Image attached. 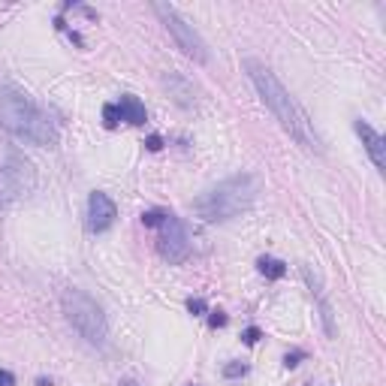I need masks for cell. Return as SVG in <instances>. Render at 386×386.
Returning a JSON list of instances; mask_svg holds the SVG:
<instances>
[{"instance_id": "6da1fadb", "label": "cell", "mask_w": 386, "mask_h": 386, "mask_svg": "<svg viewBox=\"0 0 386 386\" xmlns=\"http://www.w3.org/2000/svg\"><path fill=\"white\" fill-rule=\"evenodd\" d=\"M244 73H248L251 85L257 88L260 100L272 109V115L281 121V127L287 133L305 148V151L323 154V142H320V133L314 130V121L308 118V112L299 106V100L290 97V91L281 85V79H278L262 61H257V57H244Z\"/></svg>"}, {"instance_id": "7a4b0ae2", "label": "cell", "mask_w": 386, "mask_h": 386, "mask_svg": "<svg viewBox=\"0 0 386 386\" xmlns=\"http://www.w3.org/2000/svg\"><path fill=\"white\" fill-rule=\"evenodd\" d=\"M0 127L21 142L39 148L57 145V127L52 118L15 85H0Z\"/></svg>"}, {"instance_id": "3957f363", "label": "cell", "mask_w": 386, "mask_h": 386, "mask_svg": "<svg viewBox=\"0 0 386 386\" xmlns=\"http://www.w3.org/2000/svg\"><path fill=\"white\" fill-rule=\"evenodd\" d=\"M260 193V178L251 175V172H242V175H233L226 182L215 184L211 191H205L200 200L193 202V211L209 224H224V220L239 218L242 211H248L253 200Z\"/></svg>"}, {"instance_id": "277c9868", "label": "cell", "mask_w": 386, "mask_h": 386, "mask_svg": "<svg viewBox=\"0 0 386 386\" xmlns=\"http://www.w3.org/2000/svg\"><path fill=\"white\" fill-rule=\"evenodd\" d=\"M61 308H64V317L70 320V326L88 344L106 347V341H109V323H106V314H103V308L97 305V299H91V296L85 290H79V287H70V290H64V296H61Z\"/></svg>"}, {"instance_id": "5b68a950", "label": "cell", "mask_w": 386, "mask_h": 386, "mask_svg": "<svg viewBox=\"0 0 386 386\" xmlns=\"http://www.w3.org/2000/svg\"><path fill=\"white\" fill-rule=\"evenodd\" d=\"M37 187V172L15 145L0 142V202H15L30 196Z\"/></svg>"}, {"instance_id": "8992f818", "label": "cell", "mask_w": 386, "mask_h": 386, "mask_svg": "<svg viewBox=\"0 0 386 386\" xmlns=\"http://www.w3.org/2000/svg\"><path fill=\"white\" fill-rule=\"evenodd\" d=\"M154 12L160 15V21L166 24V30L172 37H175V43H178V48L187 55V57H193V61H200V64H205L209 61V48H205V43H202V37L193 30V24H187L182 15H178V10L175 6H166V3H154Z\"/></svg>"}, {"instance_id": "52a82bcc", "label": "cell", "mask_w": 386, "mask_h": 386, "mask_svg": "<svg viewBox=\"0 0 386 386\" xmlns=\"http://www.w3.org/2000/svg\"><path fill=\"white\" fill-rule=\"evenodd\" d=\"M157 253L169 266H178L191 257V239H187V229L175 215L166 218V224L160 226V239H157Z\"/></svg>"}, {"instance_id": "ba28073f", "label": "cell", "mask_w": 386, "mask_h": 386, "mask_svg": "<svg viewBox=\"0 0 386 386\" xmlns=\"http://www.w3.org/2000/svg\"><path fill=\"white\" fill-rule=\"evenodd\" d=\"M115 218H118L115 202L106 193L94 191L91 200H88V229H91V233H106V229L115 224Z\"/></svg>"}, {"instance_id": "9c48e42d", "label": "cell", "mask_w": 386, "mask_h": 386, "mask_svg": "<svg viewBox=\"0 0 386 386\" xmlns=\"http://www.w3.org/2000/svg\"><path fill=\"white\" fill-rule=\"evenodd\" d=\"M353 127H356L359 139H363V145H365V151H368V157H371V163L383 172L386 169V142H383V136L377 133V130L368 124V121H363V118L353 121Z\"/></svg>"}, {"instance_id": "30bf717a", "label": "cell", "mask_w": 386, "mask_h": 386, "mask_svg": "<svg viewBox=\"0 0 386 386\" xmlns=\"http://www.w3.org/2000/svg\"><path fill=\"white\" fill-rule=\"evenodd\" d=\"M118 112H121V121H127V124H133V127H142L145 121H148V112H145V103L139 100V97L133 94H124L118 103Z\"/></svg>"}, {"instance_id": "8fae6325", "label": "cell", "mask_w": 386, "mask_h": 386, "mask_svg": "<svg viewBox=\"0 0 386 386\" xmlns=\"http://www.w3.org/2000/svg\"><path fill=\"white\" fill-rule=\"evenodd\" d=\"M163 85L169 88V97H175L178 106H193V85L184 76H178V73H166V76H163Z\"/></svg>"}, {"instance_id": "7c38bea8", "label": "cell", "mask_w": 386, "mask_h": 386, "mask_svg": "<svg viewBox=\"0 0 386 386\" xmlns=\"http://www.w3.org/2000/svg\"><path fill=\"white\" fill-rule=\"evenodd\" d=\"M302 278L308 281V287H311V293L317 296V302H320V317H323V326H326V332H335V326H332V308L326 305V299H323V287H320V278L311 272V266H302Z\"/></svg>"}, {"instance_id": "4fadbf2b", "label": "cell", "mask_w": 386, "mask_h": 386, "mask_svg": "<svg viewBox=\"0 0 386 386\" xmlns=\"http://www.w3.org/2000/svg\"><path fill=\"white\" fill-rule=\"evenodd\" d=\"M257 269H260L262 278H269V281H281V278L287 275V262L278 260V257H260Z\"/></svg>"}, {"instance_id": "5bb4252c", "label": "cell", "mask_w": 386, "mask_h": 386, "mask_svg": "<svg viewBox=\"0 0 386 386\" xmlns=\"http://www.w3.org/2000/svg\"><path fill=\"white\" fill-rule=\"evenodd\" d=\"M169 215L172 211H166V209H148V211H142V224L145 226H163Z\"/></svg>"}, {"instance_id": "9a60e30c", "label": "cell", "mask_w": 386, "mask_h": 386, "mask_svg": "<svg viewBox=\"0 0 386 386\" xmlns=\"http://www.w3.org/2000/svg\"><path fill=\"white\" fill-rule=\"evenodd\" d=\"M103 124L109 127V130H115V127L121 124V112H118V106H115V103H106L103 106Z\"/></svg>"}, {"instance_id": "2e32d148", "label": "cell", "mask_w": 386, "mask_h": 386, "mask_svg": "<svg viewBox=\"0 0 386 386\" xmlns=\"http://www.w3.org/2000/svg\"><path fill=\"white\" fill-rule=\"evenodd\" d=\"M244 374H248V365H244V363H226L224 365V377H226V380H235V377H244Z\"/></svg>"}, {"instance_id": "e0dca14e", "label": "cell", "mask_w": 386, "mask_h": 386, "mask_svg": "<svg viewBox=\"0 0 386 386\" xmlns=\"http://www.w3.org/2000/svg\"><path fill=\"white\" fill-rule=\"evenodd\" d=\"M229 323V317L224 314V311H209V326H211V329H224V326Z\"/></svg>"}, {"instance_id": "ac0fdd59", "label": "cell", "mask_w": 386, "mask_h": 386, "mask_svg": "<svg viewBox=\"0 0 386 386\" xmlns=\"http://www.w3.org/2000/svg\"><path fill=\"white\" fill-rule=\"evenodd\" d=\"M187 311H191L193 317H202V314H209V305H205V299H187Z\"/></svg>"}, {"instance_id": "d6986e66", "label": "cell", "mask_w": 386, "mask_h": 386, "mask_svg": "<svg viewBox=\"0 0 386 386\" xmlns=\"http://www.w3.org/2000/svg\"><path fill=\"white\" fill-rule=\"evenodd\" d=\"M260 338H262V332L257 329V326H248V329H244V332H242V341H244V344H248V347H253V344H257Z\"/></svg>"}, {"instance_id": "ffe728a7", "label": "cell", "mask_w": 386, "mask_h": 386, "mask_svg": "<svg viewBox=\"0 0 386 386\" xmlns=\"http://www.w3.org/2000/svg\"><path fill=\"white\" fill-rule=\"evenodd\" d=\"M302 359H305V353H302V350H293V353H287V356H284V365H287V368H296V365L302 363Z\"/></svg>"}, {"instance_id": "44dd1931", "label": "cell", "mask_w": 386, "mask_h": 386, "mask_svg": "<svg viewBox=\"0 0 386 386\" xmlns=\"http://www.w3.org/2000/svg\"><path fill=\"white\" fill-rule=\"evenodd\" d=\"M145 148H148V151H160V148H163V139H160L157 133H151V136L145 139Z\"/></svg>"}, {"instance_id": "7402d4cb", "label": "cell", "mask_w": 386, "mask_h": 386, "mask_svg": "<svg viewBox=\"0 0 386 386\" xmlns=\"http://www.w3.org/2000/svg\"><path fill=\"white\" fill-rule=\"evenodd\" d=\"M0 386H15V374L6 371V368H0Z\"/></svg>"}, {"instance_id": "603a6c76", "label": "cell", "mask_w": 386, "mask_h": 386, "mask_svg": "<svg viewBox=\"0 0 386 386\" xmlns=\"http://www.w3.org/2000/svg\"><path fill=\"white\" fill-rule=\"evenodd\" d=\"M37 386H52V380H46V377H39V380H37Z\"/></svg>"}, {"instance_id": "cb8c5ba5", "label": "cell", "mask_w": 386, "mask_h": 386, "mask_svg": "<svg viewBox=\"0 0 386 386\" xmlns=\"http://www.w3.org/2000/svg\"><path fill=\"white\" fill-rule=\"evenodd\" d=\"M121 386H139L136 380H124V383H121Z\"/></svg>"}]
</instances>
